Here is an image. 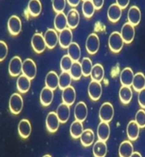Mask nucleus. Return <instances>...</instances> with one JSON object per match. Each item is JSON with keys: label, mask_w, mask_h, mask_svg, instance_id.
<instances>
[{"label": "nucleus", "mask_w": 145, "mask_h": 157, "mask_svg": "<svg viewBox=\"0 0 145 157\" xmlns=\"http://www.w3.org/2000/svg\"><path fill=\"white\" fill-rule=\"evenodd\" d=\"M124 40L122 39L120 33L113 32L109 37V47L110 51L114 53L120 52L124 46Z\"/></svg>", "instance_id": "nucleus-1"}, {"label": "nucleus", "mask_w": 145, "mask_h": 157, "mask_svg": "<svg viewBox=\"0 0 145 157\" xmlns=\"http://www.w3.org/2000/svg\"><path fill=\"white\" fill-rule=\"evenodd\" d=\"M114 116V109L112 103L103 102L99 109V119L101 121L110 122Z\"/></svg>", "instance_id": "nucleus-2"}, {"label": "nucleus", "mask_w": 145, "mask_h": 157, "mask_svg": "<svg viewBox=\"0 0 145 157\" xmlns=\"http://www.w3.org/2000/svg\"><path fill=\"white\" fill-rule=\"evenodd\" d=\"M100 48V39L97 34L90 33L86 40V49L90 55H95Z\"/></svg>", "instance_id": "nucleus-3"}, {"label": "nucleus", "mask_w": 145, "mask_h": 157, "mask_svg": "<svg viewBox=\"0 0 145 157\" xmlns=\"http://www.w3.org/2000/svg\"><path fill=\"white\" fill-rule=\"evenodd\" d=\"M9 107L12 114H19L23 109V99L21 96L18 93L12 94L10 98Z\"/></svg>", "instance_id": "nucleus-4"}, {"label": "nucleus", "mask_w": 145, "mask_h": 157, "mask_svg": "<svg viewBox=\"0 0 145 157\" xmlns=\"http://www.w3.org/2000/svg\"><path fill=\"white\" fill-rule=\"evenodd\" d=\"M44 38L45 40L46 46L51 50L54 49L59 43V34L57 33V31L53 28H48L44 34Z\"/></svg>", "instance_id": "nucleus-5"}, {"label": "nucleus", "mask_w": 145, "mask_h": 157, "mask_svg": "<svg viewBox=\"0 0 145 157\" xmlns=\"http://www.w3.org/2000/svg\"><path fill=\"white\" fill-rule=\"evenodd\" d=\"M31 44L32 50L35 51L36 53L40 54L43 53L44 51L46 49V44H45V40L44 38V35L41 33H35L33 34L32 38L31 39Z\"/></svg>", "instance_id": "nucleus-6"}, {"label": "nucleus", "mask_w": 145, "mask_h": 157, "mask_svg": "<svg viewBox=\"0 0 145 157\" xmlns=\"http://www.w3.org/2000/svg\"><path fill=\"white\" fill-rule=\"evenodd\" d=\"M22 64L23 62L20 56H14L10 61L9 64V73L12 77H17L22 73Z\"/></svg>", "instance_id": "nucleus-7"}, {"label": "nucleus", "mask_w": 145, "mask_h": 157, "mask_svg": "<svg viewBox=\"0 0 145 157\" xmlns=\"http://www.w3.org/2000/svg\"><path fill=\"white\" fill-rule=\"evenodd\" d=\"M102 94V86L101 83L91 80L88 86V95L92 101L99 100Z\"/></svg>", "instance_id": "nucleus-8"}, {"label": "nucleus", "mask_w": 145, "mask_h": 157, "mask_svg": "<svg viewBox=\"0 0 145 157\" xmlns=\"http://www.w3.org/2000/svg\"><path fill=\"white\" fill-rule=\"evenodd\" d=\"M22 75L30 79H33L37 75V66L35 63L30 58L26 59L22 64Z\"/></svg>", "instance_id": "nucleus-9"}, {"label": "nucleus", "mask_w": 145, "mask_h": 157, "mask_svg": "<svg viewBox=\"0 0 145 157\" xmlns=\"http://www.w3.org/2000/svg\"><path fill=\"white\" fill-rule=\"evenodd\" d=\"M120 35L125 44H131L135 38V28L129 22H126L122 26Z\"/></svg>", "instance_id": "nucleus-10"}, {"label": "nucleus", "mask_w": 145, "mask_h": 157, "mask_svg": "<svg viewBox=\"0 0 145 157\" xmlns=\"http://www.w3.org/2000/svg\"><path fill=\"white\" fill-rule=\"evenodd\" d=\"M74 114L76 121L84 122L88 116V108L85 102H78L74 107Z\"/></svg>", "instance_id": "nucleus-11"}, {"label": "nucleus", "mask_w": 145, "mask_h": 157, "mask_svg": "<svg viewBox=\"0 0 145 157\" xmlns=\"http://www.w3.org/2000/svg\"><path fill=\"white\" fill-rule=\"evenodd\" d=\"M60 123L61 122L59 121L57 114L55 112H50L47 114L46 120H45V125H46V128L51 133L55 132L58 130Z\"/></svg>", "instance_id": "nucleus-12"}, {"label": "nucleus", "mask_w": 145, "mask_h": 157, "mask_svg": "<svg viewBox=\"0 0 145 157\" xmlns=\"http://www.w3.org/2000/svg\"><path fill=\"white\" fill-rule=\"evenodd\" d=\"M73 43V32L72 29L67 28L59 33V44L63 49H67Z\"/></svg>", "instance_id": "nucleus-13"}, {"label": "nucleus", "mask_w": 145, "mask_h": 157, "mask_svg": "<svg viewBox=\"0 0 145 157\" xmlns=\"http://www.w3.org/2000/svg\"><path fill=\"white\" fill-rule=\"evenodd\" d=\"M21 21L17 16H11L8 20L9 33L13 36L19 34L21 31Z\"/></svg>", "instance_id": "nucleus-14"}, {"label": "nucleus", "mask_w": 145, "mask_h": 157, "mask_svg": "<svg viewBox=\"0 0 145 157\" xmlns=\"http://www.w3.org/2000/svg\"><path fill=\"white\" fill-rule=\"evenodd\" d=\"M142 18V14L140 9L137 6H132L128 10L127 13V19H128V22L131 23L132 26H137L140 23Z\"/></svg>", "instance_id": "nucleus-15"}, {"label": "nucleus", "mask_w": 145, "mask_h": 157, "mask_svg": "<svg viewBox=\"0 0 145 157\" xmlns=\"http://www.w3.org/2000/svg\"><path fill=\"white\" fill-rule=\"evenodd\" d=\"M134 75H134L133 71L131 67H125L124 69H122L120 75V84L122 86H132Z\"/></svg>", "instance_id": "nucleus-16"}, {"label": "nucleus", "mask_w": 145, "mask_h": 157, "mask_svg": "<svg viewBox=\"0 0 145 157\" xmlns=\"http://www.w3.org/2000/svg\"><path fill=\"white\" fill-rule=\"evenodd\" d=\"M55 113L61 123H66L70 118V106L64 102L59 104Z\"/></svg>", "instance_id": "nucleus-17"}, {"label": "nucleus", "mask_w": 145, "mask_h": 157, "mask_svg": "<svg viewBox=\"0 0 145 157\" xmlns=\"http://www.w3.org/2000/svg\"><path fill=\"white\" fill-rule=\"evenodd\" d=\"M108 18L111 22H117L121 18L122 9L117 4H113L108 9Z\"/></svg>", "instance_id": "nucleus-18"}, {"label": "nucleus", "mask_w": 145, "mask_h": 157, "mask_svg": "<svg viewBox=\"0 0 145 157\" xmlns=\"http://www.w3.org/2000/svg\"><path fill=\"white\" fill-rule=\"evenodd\" d=\"M39 99L43 106H50L54 99V90L46 86L44 87L39 95Z\"/></svg>", "instance_id": "nucleus-19"}, {"label": "nucleus", "mask_w": 145, "mask_h": 157, "mask_svg": "<svg viewBox=\"0 0 145 157\" xmlns=\"http://www.w3.org/2000/svg\"><path fill=\"white\" fill-rule=\"evenodd\" d=\"M97 134L98 140L103 142L109 140L110 137V126L109 123L104 121L100 122L97 126Z\"/></svg>", "instance_id": "nucleus-20"}, {"label": "nucleus", "mask_w": 145, "mask_h": 157, "mask_svg": "<svg viewBox=\"0 0 145 157\" xmlns=\"http://www.w3.org/2000/svg\"><path fill=\"white\" fill-rule=\"evenodd\" d=\"M67 27L70 29H75L79 24V13L76 9H71L67 14Z\"/></svg>", "instance_id": "nucleus-21"}, {"label": "nucleus", "mask_w": 145, "mask_h": 157, "mask_svg": "<svg viewBox=\"0 0 145 157\" xmlns=\"http://www.w3.org/2000/svg\"><path fill=\"white\" fill-rule=\"evenodd\" d=\"M62 98H63V102L69 106H72L74 103L76 99V91L74 88L70 86L63 90Z\"/></svg>", "instance_id": "nucleus-22"}, {"label": "nucleus", "mask_w": 145, "mask_h": 157, "mask_svg": "<svg viewBox=\"0 0 145 157\" xmlns=\"http://www.w3.org/2000/svg\"><path fill=\"white\" fill-rule=\"evenodd\" d=\"M139 132H140V127L137 124V122L135 121H131L126 126V133L129 140L131 141L137 140L139 137Z\"/></svg>", "instance_id": "nucleus-23"}, {"label": "nucleus", "mask_w": 145, "mask_h": 157, "mask_svg": "<svg viewBox=\"0 0 145 157\" xmlns=\"http://www.w3.org/2000/svg\"><path fill=\"white\" fill-rule=\"evenodd\" d=\"M45 86L55 90L59 87V75L55 71H50L45 76Z\"/></svg>", "instance_id": "nucleus-24"}, {"label": "nucleus", "mask_w": 145, "mask_h": 157, "mask_svg": "<svg viewBox=\"0 0 145 157\" xmlns=\"http://www.w3.org/2000/svg\"><path fill=\"white\" fill-rule=\"evenodd\" d=\"M133 92L131 86H122L119 90V98L123 104H128L132 99Z\"/></svg>", "instance_id": "nucleus-25"}, {"label": "nucleus", "mask_w": 145, "mask_h": 157, "mask_svg": "<svg viewBox=\"0 0 145 157\" xmlns=\"http://www.w3.org/2000/svg\"><path fill=\"white\" fill-rule=\"evenodd\" d=\"M92 153L94 157H105L108 153V146L106 142L98 140L93 144Z\"/></svg>", "instance_id": "nucleus-26"}, {"label": "nucleus", "mask_w": 145, "mask_h": 157, "mask_svg": "<svg viewBox=\"0 0 145 157\" xmlns=\"http://www.w3.org/2000/svg\"><path fill=\"white\" fill-rule=\"evenodd\" d=\"M16 87H17L18 91L21 93L28 92L31 87V79L24 75H20L16 81Z\"/></svg>", "instance_id": "nucleus-27"}, {"label": "nucleus", "mask_w": 145, "mask_h": 157, "mask_svg": "<svg viewBox=\"0 0 145 157\" xmlns=\"http://www.w3.org/2000/svg\"><path fill=\"white\" fill-rule=\"evenodd\" d=\"M32 132V126L28 120L23 119L18 124V133L22 138H28Z\"/></svg>", "instance_id": "nucleus-28"}, {"label": "nucleus", "mask_w": 145, "mask_h": 157, "mask_svg": "<svg viewBox=\"0 0 145 157\" xmlns=\"http://www.w3.org/2000/svg\"><path fill=\"white\" fill-rule=\"evenodd\" d=\"M134 153V148L131 141H123L119 146L120 157H131Z\"/></svg>", "instance_id": "nucleus-29"}, {"label": "nucleus", "mask_w": 145, "mask_h": 157, "mask_svg": "<svg viewBox=\"0 0 145 157\" xmlns=\"http://www.w3.org/2000/svg\"><path fill=\"white\" fill-rule=\"evenodd\" d=\"M54 27L56 31L62 32L66 29L67 27V15H65L63 12L57 13L54 19Z\"/></svg>", "instance_id": "nucleus-30"}, {"label": "nucleus", "mask_w": 145, "mask_h": 157, "mask_svg": "<svg viewBox=\"0 0 145 157\" xmlns=\"http://www.w3.org/2000/svg\"><path fill=\"white\" fill-rule=\"evenodd\" d=\"M84 131L85 130H84L83 122L78 121H76V120H75L74 121L72 122L69 132H70L71 137H73V138H74V139L80 138Z\"/></svg>", "instance_id": "nucleus-31"}, {"label": "nucleus", "mask_w": 145, "mask_h": 157, "mask_svg": "<svg viewBox=\"0 0 145 157\" xmlns=\"http://www.w3.org/2000/svg\"><path fill=\"white\" fill-rule=\"evenodd\" d=\"M95 141V133L91 129H86L83 132L82 135L80 137V142L83 146L90 147Z\"/></svg>", "instance_id": "nucleus-32"}, {"label": "nucleus", "mask_w": 145, "mask_h": 157, "mask_svg": "<svg viewBox=\"0 0 145 157\" xmlns=\"http://www.w3.org/2000/svg\"><path fill=\"white\" fill-rule=\"evenodd\" d=\"M28 10L33 17H37L42 11V4L39 0H29L28 4Z\"/></svg>", "instance_id": "nucleus-33"}, {"label": "nucleus", "mask_w": 145, "mask_h": 157, "mask_svg": "<svg viewBox=\"0 0 145 157\" xmlns=\"http://www.w3.org/2000/svg\"><path fill=\"white\" fill-rule=\"evenodd\" d=\"M67 55L70 56L74 62H78L81 58V49L78 43L73 42L67 48Z\"/></svg>", "instance_id": "nucleus-34"}, {"label": "nucleus", "mask_w": 145, "mask_h": 157, "mask_svg": "<svg viewBox=\"0 0 145 157\" xmlns=\"http://www.w3.org/2000/svg\"><path fill=\"white\" fill-rule=\"evenodd\" d=\"M90 78L94 81L101 82L104 78V68L103 66L100 63H97L93 66V68L91 70Z\"/></svg>", "instance_id": "nucleus-35"}, {"label": "nucleus", "mask_w": 145, "mask_h": 157, "mask_svg": "<svg viewBox=\"0 0 145 157\" xmlns=\"http://www.w3.org/2000/svg\"><path fill=\"white\" fill-rule=\"evenodd\" d=\"M133 89L137 92H139L140 90L144 89L145 88V75L141 73L138 72L137 74H135L133 78V82H132V86Z\"/></svg>", "instance_id": "nucleus-36"}, {"label": "nucleus", "mask_w": 145, "mask_h": 157, "mask_svg": "<svg viewBox=\"0 0 145 157\" xmlns=\"http://www.w3.org/2000/svg\"><path fill=\"white\" fill-rule=\"evenodd\" d=\"M73 78L69 72H62L59 75V88L61 90H64L65 88L70 86Z\"/></svg>", "instance_id": "nucleus-37"}, {"label": "nucleus", "mask_w": 145, "mask_h": 157, "mask_svg": "<svg viewBox=\"0 0 145 157\" xmlns=\"http://www.w3.org/2000/svg\"><path fill=\"white\" fill-rule=\"evenodd\" d=\"M96 10H97L95 8L94 4H92L91 0H86V1H84L83 2L82 12L85 17H86V18L92 17Z\"/></svg>", "instance_id": "nucleus-38"}, {"label": "nucleus", "mask_w": 145, "mask_h": 157, "mask_svg": "<svg viewBox=\"0 0 145 157\" xmlns=\"http://www.w3.org/2000/svg\"><path fill=\"white\" fill-rule=\"evenodd\" d=\"M71 76L73 79L74 80H78L80 79L81 77L83 76V71H82V67H81V63L79 62H74L72 67H71L70 71Z\"/></svg>", "instance_id": "nucleus-39"}, {"label": "nucleus", "mask_w": 145, "mask_h": 157, "mask_svg": "<svg viewBox=\"0 0 145 157\" xmlns=\"http://www.w3.org/2000/svg\"><path fill=\"white\" fill-rule=\"evenodd\" d=\"M80 63H81V67H82L83 76H85V77L90 76L91 70H92L93 66H94L92 64V61L89 57H84Z\"/></svg>", "instance_id": "nucleus-40"}, {"label": "nucleus", "mask_w": 145, "mask_h": 157, "mask_svg": "<svg viewBox=\"0 0 145 157\" xmlns=\"http://www.w3.org/2000/svg\"><path fill=\"white\" fill-rule=\"evenodd\" d=\"M73 63H74V61L67 54L63 56L60 62V67H61L62 72H69Z\"/></svg>", "instance_id": "nucleus-41"}, {"label": "nucleus", "mask_w": 145, "mask_h": 157, "mask_svg": "<svg viewBox=\"0 0 145 157\" xmlns=\"http://www.w3.org/2000/svg\"><path fill=\"white\" fill-rule=\"evenodd\" d=\"M66 4L67 0H52V8L56 14L64 11Z\"/></svg>", "instance_id": "nucleus-42"}, {"label": "nucleus", "mask_w": 145, "mask_h": 157, "mask_svg": "<svg viewBox=\"0 0 145 157\" xmlns=\"http://www.w3.org/2000/svg\"><path fill=\"white\" fill-rule=\"evenodd\" d=\"M135 121L137 122V124L139 126L140 128H144L145 127V110L139 109L137 110L135 115Z\"/></svg>", "instance_id": "nucleus-43"}, {"label": "nucleus", "mask_w": 145, "mask_h": 157, "mask_svg": "<svg viewBox=\"0 0 145 157\" xmlns=\"http://www.w3.org/2000/svg\"><path fill=\"white\" fill-rule=\"evenodd\" d=\"M8 55V46L5 42L0 40V62L4 61Z\"/></svg>", "instance_id": "nucleus-44"}, {"label": "nucleus", "mask_w": 145, "mask_h": 157, "mask_svg": "<svg viewBox=\"0 0 145 157\" xmlns=\"http://www.w3.org/2000/svg\"><path fill=\"white\" fill-rule=\"evenodd\" d=\"M137 101L138 104L142 109H145V88L141 90L137 95Z\"/></svg>", "instance_id": "nucleus-45"}, {"label": "nucleus", "mask_w": 145, "mask_h": 157, "mask_svg": "<svg viewBox=\"0 0 145 157\" xmlns=\"http://www.w3.org/2000/svg\"><path fill=\"white\" fill-rule=\"evenodd\" d=\"M116 4L122 9L125 10L130 4V0H116Z\"/></svg>", "instance_id": "nucleus-46"}, {"label": "nucleus", "mask_w": 145, "mask_h": 157, "mask_svg": "<svg viewBox=\"0 0 145 157\" xmlns=\"http://www.w3.org/2000/svg\"><path fill=\"white\" fill-rule=\"evenodd\" d=\"M91 2L94 4L95 8L97 10H101L103 6V4H104V0H91Z\"/></svg>", "instance_id": "nucleus-47"}, {"label": "nucleus", "mask_w": 145, "mask_h": 157, "mask_svg": "<svg viewBox=\"0 0 145 157\" xmlns=\"http://www.w3.org/2000/svg\"><path fill=\"white\" fill-rule=\"evenodd\" d=\"M81 0H67V3L71 7H77Z\"/></svg>", "instance_id": "nucleus-48"}, {"label": "nucleus", "mask_w": 145, "mask_h": 157, "mask_svg": "<svg viewBox=\"0 0 145 157\" xmlns=\"http://www.w3.org/2000/svg\"><path fill=\"white\" fill-rule=\"evenodd\" d=\"M131 157H143L142 156V155L139 152H134L133 154H132V155Z\"/></svg>", "instance_id": "nucleus-49"}, {"label": "nucleus", "mask_w": 145, "mask_h": 157, "mask_svg": "<svg viewBox=\"0 0 145 157\" xmlns=\"http://www.w3.org/2000/svg\"><path fill=\"white\" fill-rule=\"evenodd\" d=\"M43 157H51L50 155H44Z\"/></svg>", "instance_id": "nucleus-50"}, {"label": "nucleus", "mask_w": 145, "mask_h": 157, "mask_svg": "<svg viewBox=\"0 0 145 157\" xmlns=\"http://www.w3.org/2000/svg\"><path fill=\"white\" fill-rule=\"evenodd\" d=\"M83 1H86V0H83Z\"/></svg>", "instance_id": "nucleus-51"}]
</instances>
